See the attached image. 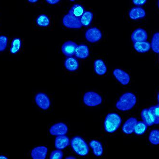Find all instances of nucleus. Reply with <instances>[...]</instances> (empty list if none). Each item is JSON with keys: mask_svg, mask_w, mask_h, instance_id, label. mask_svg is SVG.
I'll return each instance as SVG.
<instances>
[{"mask_svg": "<svg viewBox=\"0 0 159 159\" xmlns=\"http://www.w3.org/2000/svg\"><path fill=\"white\" fill-rule=\"evenodd\" d=\"M136 102L135 95L131 92H126L120 96L119 100L116 103V107L120 111H128L132 109Z\"/></svg>", "mask_w": 159, "mask_h": 159, "instance_id": "nucleus-1", "label": "nucleus"}, {"mask_svg": "<svg viewBox=\"0 0 159 159\" xmlns=\"http://www.w3.org/2000/svg\"><path fill=\"white\" fill-rule=\"evenodd\" d=\"M122 122L121 117L116 113H109L104 122V128L105 132L108 133L114 132L118 130Z\"/></svg>", "mask_w": 159, "mask_h": 159, "instance_id": "nucleus-2", "label": "nucleus"}, {"mask_svg": "<svg viewBox=\"0 0 159 159\" xmlns=\"http://www.w3.org/2000/svg\"><path fill=\"white\" fill-rule=\"evenodd\" d=\"M70 144L73 150L80 156H86L89 153L88 144L81 137L77 136L73 137L70 141Z\"/></svg>", "mask_w": 159, "mask_h": 159, "instance_id": "nucleus-3", "label": "nucleus"}, {"mask_svg": "<svg viewBox=\"0 0 159 159\" xmlns=\"http://www.w3.org/2000/svg\"><path fill=\"white\" fill-rule=\"evenodd\" d=\"M102 97L98 93L94 91H88L84 94L83 102L85 105L88 107H95L102 103Z\"/></svg>", "mask_w": 159, "mask_h": 159, "instance_id": "nucleus-4", "label": "nucleus"}, {"mask_svg": "<svg viewBox=\"0 0 159 159\" xmlns=\"http://www.w3.org/2000/svg\"><path fill=\"white\" fill-rule=\"evenodd\" d=\"M36 104L43 110L49 109L51 106V100L47 94L43 92L37 93L34 98Z\"/></svg>", "mask_w": 159, "mask_h": 159, "instance_id": "nucleus-5", "label": "nucleus"}, {"mask_svg": "<svg viewBox=\"0 0 159 159\" xmlns=\"http://www.w3.org/2000/svg\"><path fill=\"white\" fill-rule=\"evenodd\" d=\"M85 38L90 43H95L101 40L102 33L97 27H92L87 30L85 34Z\"/></svg>", "mask_w": 159, "mask_h": 159, "instance_id": "nucleus-6", "label": "nucleus"}, {"mask_svg": "<svg viewBox=\"0 0 159 159\" xmlns=\"http://www.w3.org/2000/svg\"><path fill=\"white\" fill-rule=\"evenodd\" d=\"M63 25L69 28L79 29L82 27L80 20L69 14L64 16L63 20Z\"/></svg>", "mask_w": 159, "mask_h": 159, "instance_id": "nucleus-7", "label": "nucleus"}, {"mask_svg": "<svg viewBox=\"0 0 159 159\" xmlns=\"http://www.w3.org/2000/svg\"><path fill=\"white\" fill-rule=\"evenodd\" d=\"M49 132L53 136L65 135L68 132V128L64 123H57L52 126Z\"/></svg>", "mask_w": 159, "mask_h": 159, "instance_id": "nucleus-8", "label": "nucleus"}, {"mask_svg": "<svg viewBox=\"0 0 159 159\" xmlns=\"http://www.w3.org/2000/svg\"><path fill=\"white\" fill-rule=\"evenodd\" d=\"M113 74L115 79L122 85H128L130 81L131 78L129 75L123 70L115 69L113 70Z\"/></svg>", "mask_w": 159, "mask_h": 159, "instance_id": "nucleus-9", "label": "nucleus"}, {"mask_svg": "<svg viewBox=\"0 0 159 159\" xmlns=\"http://www.w3.org/2000/svg\"><path fill=\"white\" fill-rule=\"evenodd\" d=\"M148 38V35L145 30L142 28H137L132 33L131 39L134 43L146 41Z\"/></svg>", "mask_w": 159, "mask_h": 159, "instance_id": "nucleus-10", "label": "nucleus"}, {"mask_svg": "<svg viewBox=\"0 0 159 159\" xmlns=\"http://www.w3.org/2000/svg\"><path fill=\"white\" fill-rule=\"evenodd\" d=\"M77 46L78 45L73 41H67L62 45L61 51L66 56H73L75 54V51Z\"/></svg>", "mask_w": 159, "mask_h": 159, "instance_id": "nucleus-11", "label": "nucleus"}, {"mask_svg": "<svg viewBox=\"0 0 159 159\" xmlns=\"http://www.w3.org/2000/svg\"><path fill=\"white\" fill-rule=\"evenodd\" d=\"M48 149L45 146H38L31 152V156L34 159H45L47 156Z\"/></svg>", "mask_w": 159, "mask_h": 159, "instance_id": "nucleus-12", "label": "nucleus"}, {"mask_svg": "<svg viewBox=\"0 0 159 159\" xmlns=\"http://www.w3.org/2000/svg\"><path fill=\"white\" fill-rule=\"evenodd\" d=\"M129 16L131 19L135 20L145 17L146 16V12L144 9L142 7H134L129 11Z\"/></svg>", "mask_w": 159, "mask_h": 159, "instance_id": "nucleus-13", "label": "nucleus"}, {"mask_svg": "<svg viewBox=\"0 0 159 159\" xmlns=\"http://www.w3.org/2000/svg\"><path fill=\"white\" fill-rule=\"evenodd\" d=\"M137 123V119L134 117H131L127 120L122 126V132L126 134H130L134 132V128Z\"/></svg>", "mask_w": 159, "mask_h": 159, "instance_id": "nucleus-14", "label": "nucleus"}, {"mask_svg": "<svg viewBox=\"0 0 159 159\" xmlns=\"http://www.w3.org/2000/svg\"><path fill=\"white\" fill-rule=\"evenodd\" d=\"M70 142L69 138L66 136H58L55 139V147L58 150H62L69 146Z\"/></svg>", "mask_w": 159, "mask_h": 159, "instance_id": "nucleus-15", "label": "nucleus"}, {"mask_svg": "<svg viewBox=\"0 0 159 159\" xmlns=\"http://www.w3.org/2000/svg\"><path fill=\"white\" fill-rule=\"evenodd\" d=\"M94 70L98 75H103L107 72L106 64L102 59H97L94 62Z\"/></svg>", "mask_w": 159, "mask_h": 159, "instance_id": "nucleus-16", "label": "nucleus"}, {"mask_svg": "<svg viewBox=\"0 0 159 159\" xmlns=\"http://www.w3.org/2000/svg\"><path fill=\"white\" fill-rule=\"evenodd\" d=\"M92 148L93 153L97 157H100L103 154V148L102 144L98 140H92L89 143Z\"/></svg>", "mask_w": 159, "mask_h": 159, "instance_id": "nucleus-17", "label": "nucleus"}, {"mask_svg": "<svg viewBox=\"0 0 159 159\" xmlns=\"http://www.w3.org/2000/svg\"><path fill=\"white\" fill-rule=\"evenodd\" d=\"M89 53L88 46L85 45H81L77 46L75 55L80 59H85L89 56Z\"/></svg>", "mask_w": 159, "mask_h": 159, "instance_id": "nucleus-18", "label": "nucleus"}, {"mask_svg": "<svg viewBox=\"0 0 159 159\" xmlns=\"http://www.w3.org/2000/svg\"><path fill=\"white\" fill-rule=\"evenodd\" d=\"M78 61L73 57H68L66 59L64 63V66L67 70L70 72L75 71L78 69Z\"/></svg>", "mask_w": 159, "mask_h": 159, "instance_id": "nucleus-19", "label": "nucleus"}, {"mask_svg": "<svg viewBox=\"0 0 159 159\" xmlns=\"http://www.w3.org/2000/svg\"><path fill=\"white\" fill-rule=\"evenodd\" d=\"M135 50L140 53H144L150 51L151 48V44L147 41L135 42L134 43Z\"/></svg>", "mask_w": 159, "mask_h": 159, "instance_id": "nucleus-20", "label": "nucleus"}, {"mask_svg": "<svg viewBox=\"0 0 159 159\" xmlns=\"http://www.w3.org/2000/svg\"><path fill=\"white\" fill-rule=\"evenodd\" d=\"M84 9L81 4H74L69 12V13L71 16H74L75 17H81L84 12Z\"/></svg>", "mask_w": 159, "mask_h": 159, "instance_id": "nucleus-21", "label": "nucleus"}, {"mask_svg": "<svg viewBox=\"0 0 159 159\" xmlns=\"http://www.w3.org/2000/svg\"><path fill=\"white\" fill-rule=\"evenodd\" d=\"M141 116L144 123L148 126L153 125L154 124V120L150 114L149 109L144 108L141 112Z\"/></svg>", "mask_w": 159, "mask_h": 159, "instance_id": "nucleus-22", "label": "nucleus"}, {"mask_svg": "<svg viewBox=\"0 0 159 159\" xmlns=\"http://www.w3.org/2000/svg\"><path fill=\"white\" fill-rule=\"evenodd\" d=\"M93 18V13L91 12L85 11L81 17L80 22L82 26L87 27L91 24Z\"/></svg>", "mask_w": 159, "mask_h": 159, "instance_id": "nucleus-23", "label": "nucleus"}, {"mask_svg": "<svg viewBox=\"0 0 159 159\" xmlns=\"http://www.w3.org/2000/svg\"><path fill=\"white\" fill-rule=\"evenodd\" d=\"M36 24L40 27H47L50 25V20L45 14H41L36 20Z\"/></svg>", "mask_w": 159, "mask_h": 159, "instance_id": "nucleus-24", "label": "nucleus"}, {"mask_svg": "<svg viewBox=\"0 0 159 159\" xmlns=\"http://www.w3.org/2000/svg\"><path fill=\"white\" fill-rule=\"evenodd\" d=\"M151 48L154 53L159 54V33H154L151 41Z\"/></svg>", "mask_w": 159, "mask_h": 159, "instance_id": "nucleus-25", "label": "nucleus"}, {"mask_svg": "<svg viewBox=\"0 0 159 159\" xmlns=\"http://www.w3.org/2000/svg\"><path fill=\"white\" fill-rule=\"evenodd\" d=\"M21 46V41L20 38H16L11 42L10 52L12 54H16L20 50Z\"/></svg>", "mask_w": 159, "mask_h": 159, "instance_id": "nucleus-26", "label": "nucleus"}, {"mask_svg": "<svg viewBox=\"0 0 159 159\" xmlns=\"http://www.w3.org/2000/svg\"><path fill=\"white\" fill-rule=\"evenodd\" d=\"M148 126L143 122H139L137 123L134 128L135 133L138 135L143 134L147 130Z\"/></svg>", "mask_w": 159, "mask_h": 159, "instance_id": "nucleus-27", "label": "nucleus"}, {"mask_svg": "<svg viewBox=\"0 0 159 159\" xmlns=\"http://www.w3.org/2000/svg\"><path fill=\"white\" fill-rule=\"evenodd\" d=\"M149 110L154 120V124H159V104L151 107Z\"/></svg>", "mask_w": 159, "mask_h": 159, "instance_id": "nucleus-28", "label": "nucleus"}, {"mask_svg": "<svg viewBox=\"0 0 159 159\" xmlns=\"http://www.w3.org/2000/svg\"><path fill=\"white\" fill-rule=\"evenodd\" d=\"M149 140L151 143L153 145L159 144V131L153 130L151 131L149 136Z\"/></svg>", "mask_w": 159, "mask_h": 159, "instance_id": "nucleus-29", "label": "nucleus"}, {"mask_svg": "<svg viewBox=\"0 0 159 159\" xmlns=\"http://www.w3.org/2000/svg\"><path fill=\"white\" fill-rule=\"evenodd\" d=\"M8 39L6 36H0V52L4 51L7 47Z\"/></svg>", "mask_w": 159, "mask_h": 159, "instance_id": "nucleus-30", "label": "nucleus"}, {"mask_svg": "<svg viewBox=\"0 0 159 159\" xmlns=\"http://www.w3.org/2000/svg\"><path fill=\"white\" fill-rule=\"evenodd\" d=\"M63 152L61 150H54L50 154L51 159H61L63 158Z\"/></svg>", "mask_w": 159, "mask_h": 159, "instance_id": "nucleus-31", "label": "nucleus"}, {"mask_svg": "<svg viewBox=\"0 0 159 159\" xmlns=\"http://www.w3.org/2000/svg\"><path fill=\"white\" fill-rule=\"evenodd\" d=\"M147 2L146 0H134L133 2L137 6H142Z\"/></svg>", "mask_w": 159, "mask_h": 159, "instance_id": "nucleus-32", "label": "nucleus"}, {"mask_svg": "<svg viewBox=\"0 0 159 159\" xmlns=\"http://www.w3.org/2000/svg\"><path fill=\"white\" fill-rule=\"evenodd\" d=\"M46 2L49 4H55L58 3L60 1L59 0H48V1H46Z\"/></svg>", "mask_w": 159, "mask_h": 159, "instance_id": "nucleus-33", "label": "nucleus"}, {"mask_svg": "<svg viewBox=\"0 0 159 159\" xmlns=\"http://www.w3.org/2000/svg\"><path fill=\"white\" fill-rule=\"evenodd\" d=\"M8 159V157H6V156H4V155H0V159Z\"/></svg>", "mask_w": 159, "mask_h": 159, "instance_id": "nucleus-34", "label": "nucleus"}, {"mask_svg": "<svg viewBox=\"0 0 159 159\" xmlns=\"http://www.w3.org/2000/svg\"><path fill=\"white\" fill-rule=\"evenodd\" d=\"M66 159H76V158L75 157H74V156H68V157H66Z\"/></svg>", "mask_w": 159, "mask_h": 159, "instance_id": "nucleus-35", "label": "nucleus"}, {"mask_svg": "<svg viewBox=\"0 0 159 159\" xmlns=\"http://www.w3.org/2000/svg\"><path fill=\"white\" fill-rule=\"evenodd\" d=\"M29 2H31V3H35V2H38V1H37V0H29V1H28Z\"/></svg>", "mask_w": 159, "mask_h": 159, "instance_id": "nucleus-36", "label": "nucleus"}, {"mask_svg": "<svg viewBox=\"0 0 159 159\" xmlns=\"http://www.w3.org/2000/svg\"><path fill=\"white\" fill-rule=\"evenodd\" d=\"M157 98H158V101H159V93H158V96H157Z\"/></svg>", "mask_w": 159, "mask_h": 159, "instance_id": "nucleus-37", "label": "nucleus"}, {"mask_svg": "<svg viewBox=\"0 0 159 159\" xmlns=\"http://www.w3.org/2000/svg\"><path fill=\"white\" fill-rule=\"evenodd\" d=\"M158 7H159V1H158Z\"/></svg>", "mask_w": 159, "mask_h": 159, "instance_id": "nucleus-38", "label": "nucleus"}]
</instances>
